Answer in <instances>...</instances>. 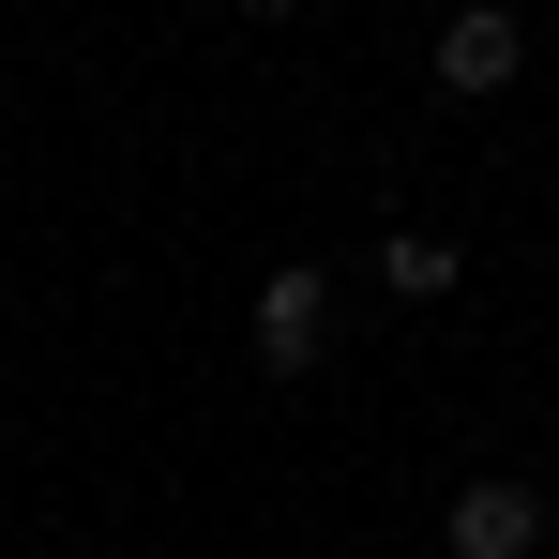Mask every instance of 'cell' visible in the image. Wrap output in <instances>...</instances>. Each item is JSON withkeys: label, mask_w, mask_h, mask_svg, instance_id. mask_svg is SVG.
<instances>
[{"label": "cell", "mask_w": 559, "mask_h": 559, "mask_svg": "<svg viewBox=\"0 0 559 559\" xmlns=\"http://www.w3.org/2000/svg\"><path fill=\"white\" fill-rule=\"evenodd\" d=\"M439 545H454V559H530V545H545V484H514V468L454 484V499H439Z\"/></svg>", "instance_id": "6da1fadb"}, {"label": "cell", "mask_w": 559, "mask_h": 559, "mask_svg": "<svg viewBox=\"0 0 559 559\" xmlns=\"http://www.w3.org/2000/svg\"><path fill=\"white\" fill-rule=\"evenodd\" d=\"M318 348H333V287H318V258L258 273V364H273V378H318Z\"/></svg>", "instance_id": "7a4b0ae2"}, {"label": "cell", "mask_w": 559, "mask_h": 559, "mask_svg": "<svg viewBox=\"0 0 559 559\" xmlns=\"http://www.w3.org/2000/svg\"><path fill=\"white\" fill-rule=\"evenodd\" d=\"M514 61H530V31H514L499 0L439 15V92H514Z\"/></svg>", "instance_id": "3957f363"}, {"label": "cell", "mask_w": 559, "mask_h": 559, "mask_svg": "<svg viewBox=\"0 0 559 559\" xmlns=\"http://www.w3.org/2000/svg\"><path fill=\"white\" fill-rule=\"evenodd\" d=\"M378 273H393V302H439V287H454L468 258L439 242V227H393V242H378Z\"/></svg>", "instance_id": "277c9868"}, {"label": "cell", "mask_w": 559, "mask_h": 559, "mask_svg": "<svg viewBox=\"0 0 559 559\" xmlns=\"http://www.w3.org/2000/svg\"><path fill=\"white\" fill-rule=\"evenodd\" d=\"M227 15H302V0H227Z\"/></svg>", "instance_id": "5b68a950"}]
</instances>
